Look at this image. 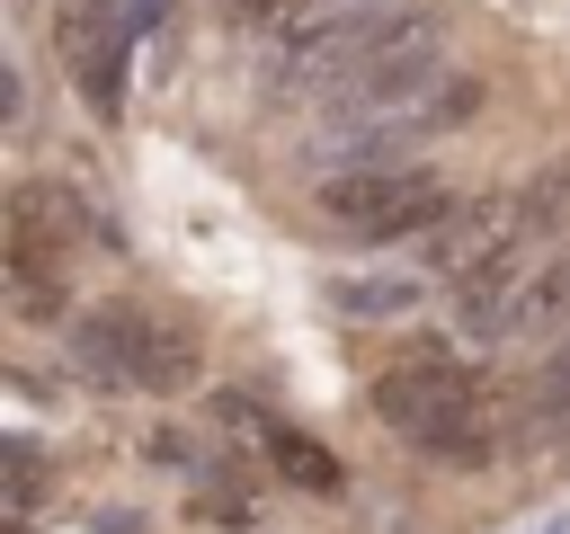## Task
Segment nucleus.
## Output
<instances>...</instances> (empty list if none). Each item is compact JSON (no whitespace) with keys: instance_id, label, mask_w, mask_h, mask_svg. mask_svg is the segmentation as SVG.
I'll use <instances>...</instances> for the list:
<instances>
[{"instance_id":"nucleus-5","label":"nucleus","mask_w":570,"mask_h":534,"mask_svg":"<svg viewBox=\"0 0 570 534\" xmlns=\"http://www.w3.org/2000/svg\"><path fill=\"white\" fill-rule=\"evenodd\" d=\"M454 329L472 347H534L570 329V249H525L472 285H454Z\"/></svg>"},{"instance_id":"nucleus-7","label":"nucleus","mask_w":570,"mask_h":534,"mask_svg":"<svg viewBox=\"0 0 570 534\" xmlns=\"http://www.w3.org/2000/svg\"><path fill=\"white\" fill-rule=\"evenodd\" d=\"M481 98H490V80H472V71H445L428 98H410V107H401L383 134H365L356 151H365V160H410L419 142H436V134H463V125L481 116Z\"/></svg>"},{"instance_id":"nucleus-12","label":"nucleus","mask_w":570,"mask_h":534,"mask_svg":"<svg viewBox=\"0 0 570 534\" xmlns=\"http://www.w3.org/2000/svg\"><path fill=\"white\" fill-rule=\"evenodd\" d=\"M561 400H570V365H543V392H534V409H543V418H552V409H561Z\"/></svg>"},{"instance_id":"nucleus-2","label":"nucleus","mask_w":570,"mask_h":534,"mask_svg":"<svg viewBox=\"0 0 570 534\" xmlns=\"http://www.w3.org/2000/svg\"><path fill=\"white\" fill-rule=\"evenodd\" d=\"M374 418H383L410 454L454 463V472L490 454V392H481V374H472L463 356H445V347L392 356V365L374 374Z\"/></svg>"},{"instance_id":"nucleus-8","label":"nucleus","mask_w":570,"mask_h":534,"mask_svg":"<svg viewBox=\"0 0 570 534\" xmlns=\"http://www.w3.org/2000/svg\"><path fill=\"white\" fill-rule=\"evenodd\" d=\"M223 418L267 454L276 481H294V490H312V498H338V490H347V472H338V454H330L321 436H303V427H285V418H267V409H249V400H223Z\"/></svg>"},{"instance_id":"nucleus-9","label":"nucleus","mask_w":570,"mask_h":534,"mask_svg":"<svg viewBox=\"0 0 570 534\" xmlns=\"http://www.w3.org/2000/svg\"><path fill=\"white\" fill-rule=\"evenodd\" d=\"M338 0H223V27L240 44H294L303 27H321Z\"/></svg>"},{"instance_id":"nucleus-10","label":"nucleus","mask_w":570,"mask_h":534,"mask_svg":"<svg viewBox=\"0 0 570 534\" xmlns=\"http://www.w3.org/2000/svg\"><path fill=\"white\" fill-rule=\"evenodd\" d=\"M419 285H428V276L410 267V276H365V285H330V303H338L347 320H392L401 303H419Z\"/></svg>"},{"instance_id":"nucleus-3","label":"nucleus","mask_w":570,"mask_h":534,"mask_svg":"<svg viewBox=\"0 0 570 534\" xmlns=\"http://www.w3.org/2000/svg\"><path fill=\"white\" fill-rule=\"evenodd\" d=\"M561 205H570V169H543V178H525V187L463 196V205L419 240V276H428V285H472V276L543 249L552 222H561Z\"/></svg>"},{"instance_id":"nucleus-6","label":"nucleus","mask_w":570,"mask_h":534,"mask_svg":"<svg viewBox=\"0 0 570 534\" xmlns=\"http://www.w3.org/2000/svg\"><path fill=\"white\" fill-rule=\"evenodd\" d=\"M134 36H142V0H71V9H62V62H71V80H80V98H89L98 116L125 107Z\"/></svg>"},{"instance_id":"nucleus-11","label":"nucleus","mask_w":570,"mask_h":534,"mask_svg":"<svg viewBox=\"0 0 570 534\" xmlns=\"http://www.w3.org/2000/svg\"><path fill=\"white\" fill-rule=\"evenodd\" d=\"M36 490H45V472H36V445L18 436V445H9V516H18V525L36 516Z\"/></svg>"},{"instance_id":"nucleus-4","label":"nucleus","mask_w":570,"mask_h":534,"mask_svg":"<svg viewBox=\"0 0 570 534\" xmlns=\"http://www.w3.org/2000/svg\"><path fill=\"white\" fill-rule=\"evenodd\" d=\"M454 178L436 160H356V169H330L312 214L347 240V249H392V240H428L445 214H454Z\"/></svg>"},{"instance_id":"nucleus-1","label":"nucleus","mask_w":570,"mask_h":534,"mask_svg":"<svg viewBox=\"0 0 570 534\" xmlns=\"http://www.w3.org/2000/svg\"><path fill=\"white\" fill-rule=\"evenodd\" d=\"M71 365H80L98 392L178 400V392L205 383V338L187 329V312L142 303V294H116V303L71 312Z\"/></svg>"}]
</instances>
